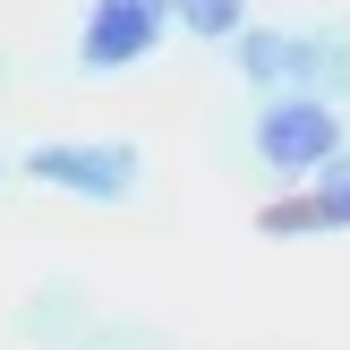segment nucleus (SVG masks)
<instances>
[{"mask_svg":"<svg viewBox=\"0 0 350 350\" xmlns=\"http://www.w3.org/2000/svg\"><path fill=\"white\" fill-rule=\"evenodd\" d=\"M248 17H256L248 0H171V34H188V43H214V51L231 43Z\"/></svg>","mask_w":350,"mask_h":350,"instance_id":"9","label":"nucleus"},{"mask_svg":"<svg viewBox=\"0 0 350 350\" xmlns=\"http://www.w3.org/2000/svg\"><path fill=\"white\" fill-rule=\"evenodd\" d=\"M94 317H103L94 282H77V273H43V282L9 308V334H17V350H68Z\"/></svg>","mask_w":350,"mask_h":350,"instance_id":"5","label":"nucleus"},{"mask_svg":"<svg viewBox=\"0 0 350 350\" xmlns=\"http://www.w3.org/2000/svg\"><path fill=\"white\" fill-rule=\"evenodd\" d=\"M350 137V103L325 94H248V120H239V171H256L265 188L308 180Z\"/></svg>","mask_w":350,"mask_h":350,"instance_id":"1","label":"nucleus"},{"mask_svg":"<svg viewBox=\"0 0 350 350\" xmlns=\"http://www.w3.org/2000/svg\"><path fill=\"white\" fill-rule=\"evenodd\" d=\"M308 188H317V205H325V231L342 239V231H350V137L325 154L317 171H308Z\"/></svg>","mask_w":350,"mask_h":350,"instance_id":"10","label":"nucleus"},{"mask_svg":"<svg viewBox=\"0 0 350 350\" xmlns=\"http://www.w3.org/2000/svg\"><path fill=\"white\" fill-rule=\"evenodd\" d=\"M163 43H171V0H85L68 60H77V77H129Z\"/></svg>","mask_w":350,"mask_h":350,"instance_id":"3","label":"nucleus"},{"mask_svg":"<svg viewBox=\"0 0 350 350\" xmlns=\"http://www.w3.org/2000/svg\"><path fill=\"white\" fill-rule=\"evenodd\" d=\"M239 94H308V17H248L222 43Z\"/></svg>","mask_w":350,"mask_h":350,"instance_id":"4","label":"nucleus"},{"mask_svg":"<svg viewBox=\"0 0 350 350\" xmlns=\"http://www.w3.org/2000/svg\"><path fill=\"white\" fill-rule=\"evenodd\" d=\"M68 350H180V334H171L163 317H137V308H103Z\"/></svg>","mask_w":350,"mask_h":350,"instance_id":"8","label":"nucleus"},{"mask_svg":"<svg viewBox=\"0 0 350 350\" xmlns=\"http://www.w3.org/2000/svg\"><path fill=\"white\" fill-rule=\"evenodd\" d=\"M9 171H17V154H9V146H0V180H9Z\"/></svg>","mask_w":350,"mask_h":350,"instance_id":"11","label":"nucleus"},{"mask_svg":"<svg viewBox=\"0 0 350 350\" xmlns=\"http://www.w3.org/2000/svg\"><path fill=\"white\" fill-rule=\"evenodd\" d=\"M17 180L51 188L68 205H129L146 197V146L137 137H34L17 154Z\"/></svg>","mask_w":350,"mask_h":350,"instance_id":"2","label":"nucleus"},{"mask_svg":"<svg viewBox=\"0 0 350 350\" xmlns=\"http://www.w3.org/2000/svg\"><path fill=\"white\" fill-rule=\"evenodd\" d=\"M308 94L350 103V17H308Z\"/></svg>","mask_w":350,"mask_h":350,"instance_id":"7","label":"nucleus"},{"mask_svg":"<svg viewBox=\"0 0 350 350\" xmlns=\"http://www.w3.org/2000/svg\"><path fill=\"white\" fill-rule=\"evenodd\" d=\"M248 222H256V239H273V248H299V239H334V231H325V205H317V188H308V180L265 188Z\"/></svg>","mask_w":350,"mask_h":350,"instance_id":"6","label":"nucleus"}]
</instances>
